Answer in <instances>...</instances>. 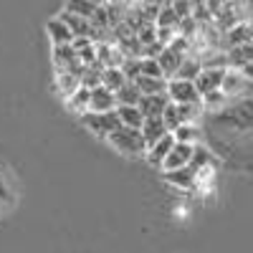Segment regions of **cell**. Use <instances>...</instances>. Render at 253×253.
Here are the masks:
<instances>
[{
  "label": "cell",
  "mask_w": 253,
  "mask_h": 253,
  "mask_svg": "<svg viewBox=\"0 0 253 253\" xmlns=\"http://www.w3.org/2000/svg\"><path fill=\"white\" fill-rule=\"evenodd\" d=\"M109 142L114 150L129 155V157H139V155H147V142L142 137V129H132V126H119L114 134H109Z\"/></svg>",
  "instance_id": "cell-1"
},
{
  "label": "cell",
  "mask_w": 253,
  "mask_h": 253,
  "mask_svg": "<svg viewBox=\"0 0 253 253\" xmlns=\"http://www.w3.org/2000/svg\"><path fill=\"white\" fill-rule=\"evenodd\" d=\"M81 122L86 124V129H91L99 137H107V139H109V134H114L119 126H122V119H119L117 109L114 112H107V114H91V112H86V114L81 117Z\"/></svg>",
  "instance_id": "cell-2"
},
{
  "label": "cell",
  "mask_w": 253,
  "mask_h": 253,
  "mask_svg": "<svg viewBox=\"0 0 253 253\" xmlns=\"http://www.w3.org/2000/svg\"><path fill=\"white\" fill-rule=\"evenodd\" d=\"M167 96L172 104H203V96L198 94V86L193 81H167Z\"/></svg>",
  "instance_id": "cell-3"
},
{
  "label": "cell",
  "mask_w": 253,
  "mask_h": 253,
  "mask_svg": "<svg viewBox=\"0 0 253 253\" xmlns=\"http://www.w3.org/2000/svg\"><path fill=\"white\" fill-rule=\"evenodd\" d=\"M225 71L228 69H203L200 76L195 79V86H198V94L205 99L210 94H215L223 89V81H225Z\"/></svg>",
  "instance_id": "cell-4"
},
{
  "label": "cell",
  "mask_w": 253,
  "mask_h": 253,
  "mask_svg": "<svg viewBox=\"0 0 253 253\" xmlns=\"http://www.w3.org/2000/svg\"><path fill=\"white\" fill-rule=\"evenodd\" d=\"M193 152H195V144H180V142H175L170 157H167L165 165H162L165 172H177V170H182V167H187L190 160H193Z\"/></svg>",
  "instance_id": "cell-5"
},
{
  "label": "cell",
  "mask_w": 253,
  "mask_h": 253,
  "mask_svg": "<svg viewBox=\"0 0 253 253\" xmlns=\"http://www.w3.org/2000/svg\"><path fill=\"white\" fill-rule=\"evenodd\" d=\"M117 109V94L109 91L107 86H99L91 91V104H89V112L91 114H107Z\"/></svg>",
  "instance_id": "cell-6"
},
{
  "label": "cell",
  "mask_w": 253,
  "mask_h": 253,
  "mask_svg": "<svg viewBox=\"0 0 253 253\" xmlns=\"http://www.w3.org/2000/svg\"><path fill=\"white\" fill-rule=\"evenodd\" d=\"M58 18L69 26V31L74 33V41H76V38H91V41H94V26H91V20L81 18V15H74V13H69V10H61Z\"/></svg>",
  "instance_id": "cell-7"
},
{
  "label": "cell",
  "mask_w": 253,
  "mask_h": 253,
  "mask_svg": "<svg viewBox=\"0 0 253 253\" xmlns=\"http://www.w3.org/2000/svg\"><path fill=\"white\" fill-rule=\"evenodd\" d=\"M170 104V96L167 94H157V96H142L139 101V112L144 119H160Z\"/></svg>",
  "instance_id": "cell-8"
},
{
  "label": "cell",
  "mask_w": 253,
  "mask_h": 253,
  "mask_svg": "<svg viewBox=\"0 0 253 253\" xmlns=\"http://www.w3.org/2000/svg\"><path fill=\"white\" fill-rule=\"evenodd\" d=\"M46 33L53 41V48L56 46H71L74 43V33L69 31V26L63 23L61 18H51L48 20V23H46Z\"/></svg>",
  "instance_id": "cell-9"
},
{
  "label": "cell",
  "mask_w": 253,
  "mask_h": 253,
  "mask_svg": "<svg viewBox=\"0 0 253 253\" xmlns=\"http://www.w3.org/2000/svg\"><path fill=\"white\" fill-rule=\"evenodd\" d=\"M225 53H228V66H233L236 71H246L251 63H253V41H251V43L230 48Z\"/></svg>",
  "instance_id": "cell-10"
},
{
  "label": "cell",
  "mask_w": 253,
  "mask_h": 253,
  "mask_svg": "<svg viewBox=\"0 0 253 253\" xmlns=\"http://www.w3.org/2000/svg\"><path fill=\"white\" fill-rule=\"evenodd\" d=\"M172 147H175V137L172 134H165L157 144H152L150 150H147V160H150V165H165V160L170 157V152H172Z\"/></svg>",
  "instance_id": "cell-11"
},
{
  "label": "cell",
  "mask_w": 253,
  "mask_h": 253,
  "mask_svg": "<svg viewBox=\"0 0 253 253\" xmlns=\"http://www.w3.org/2000/svg\"><path fill=\"white\" fill-rule=\"evenodd\" d=\"M253 41V23H238L236 28L225 31V48H236L243 43H251Z\"/></svg>",
  "instance_id": "cell-12"
},
{
  "label": "cell",
  "mask_w": 253,
  "mask_h": 253,
  "mask_svg": "<svg viewBox=\"0 0 253 253\" xmlns=\"http://www.w3.org/2000/svg\"><path fill=\"white\" fill-rule=\"evenodd\" d=\"M165 134H170V132H167L162 117H160V119H144V124H142V137H144V142H147V150H150L152 144H157Z\"/></svg>",
  "instance_id": "cell-13"
},
{
  "label": "cell",
  "mask_w": 253,
  "mask_h": 253,
  "mask_svg": "<svg viewBox=\"0 0 253 253\" xmlns=\"http://www.w3.org/2000/svg\"><path fill=\"white\" fill-rule=\"evenodd\" d=\"M139 101H142V91L137 89L134 81H126L117 91V107H139Z\"/></svg>",
  "instance_id": "cell-14"
},
{
  "label": "cell",
  "mask_w": 253,
  "mask_h": 253,
  "mask_svg": "<svg viewBox=\"0 0 253 253\" xmlns=\"http://www.w3.org/2000/svg\"><path fill=\"white\" fill-rule=\"evenodd\" d=\"M137 89L142 91V96H157V94H167V79H150V76H139Z\"/></svg>",
  "instance_id": "cell-15"
},
{
  "label": "cell",
  "mask_w": 253,
  "mask_h": 253,
  "mask_svg": "<svg viewBox=\"0 0 253 253\" xmlns=\"http://www.w3.org/2000/svg\"><path fill=\"white\" fill-rule=\"evenodd\" d=\"M56 84H58V91L66 99H71L81 89V79H76L74 74H66V71H56Z\"/></svg>",
  "instance_id": "cell-16"
},
{
  "label": "cell",
  "mask_w": 253,
  "mask_h": 253,
  "mask_svg": "<svg viewBox=\"0 0 253 253\" xmlns=\"http://www.w3.org/2000/svg\"><path fill=\"white\" fill-rule=\"evenodd\" d=\"M200 71H203V66H200V58L187 56V58L182 61V66L177 69L175 79H177V81H193V84H195V79L200 76Z\"/></svg>",
  "instance_id": "cell-17"
},
{
  "label": "cell",
  "mask_w": 253,
  "mask_h": 253,
  "mask_svg": "<svg viewBox=\"0 0 253 253\" xmlns=\"http://www.w3.org/2000/svg\"><path fill=\"white\" fill-rule=\"evenodd\" d=\"M117 114H119V119H122L124 126H132V129H142L144 117H142L139 107H117Z\"/></svg>",
  "instance_id": "cell-18"
},
{
  "label": "cell",
  "mask_w": 253,
  "mask_h": 253,
  "mask_svg": "<svg viewBox=\"0 0 253 253\" xmlns=\"http://www.w3.org/2000/svg\"><path fill=\"white\" fill-rule=\"evenodd\" d=\"M124 84H126V76H124L122 69H104V74H101V86H107L109 91L117 94Z\"/></svg>",
  "instance_id": "cell-19"
},
{
  "label": "cell",
  "mask_w": 253,
  "mask_h": 253,
  "mask_svg": "<svg viewBox=\"0 0 253 253\" xmlns=\"http://www.w3.org/2000/svg\"><path fill=\"white\" fill-rule=\"evenodd\" d=\"M66 101H69V109H71V112H79V114L84 117V114L89 112V104H91V91L81 86V89H79V91H76L71 99H66Z\"/></svg>",
  "instance_id": "cell-20"
},
{
  "label": "cell",
  "mask_w": 253,
  "mask_h": 253,
  "mask_svg": "<svg viewBox=\"0 0 253 253\" xmlns=\"http://www.w3.org/2000/svg\"><path fill=\"white\" fill-rule=\"evenodd\" d=\"M243 84H246L243 71H236V69L230 71V69H228V71H225V81H223V89H220V91H223L225 96H228V94H238V91L243 89Z\"/></svg>",
  "instance_id": "cell-21"
},
{
  "label": "cell",
  "mask_w": 253,
  "mask_h": 253,
  "mask_svg": "<svg viewBox=\"0 0 253 253\" xmlns=\"http://www.w3.org/2000/svg\"><path fill=\"white\" fill-rule=\"evenodd\" d=\"M180 20H182V18L175 13L172 5H162V10H160V15H157V20H155V26H157V28H175V31H177Z\"/></svg>",
  "instance_id": "cell-22"
},
{
  "label": "cell",
  "mask_w": 253,
  "mask_h": 253,
  "mask_svg": "<svg viewBox=\"0 0 253 253\" xmlns=\"http://www.w3.org/2000/svg\"><path fill=\"white\" fill-rule=\"evenodd\" d=\"M172 137L180 144H195L200 139V129H198L195 124H182V126H177V129L172 132Z\"/></svg>",
  "instance_id": "cell-23"
},
{
  "label": "cell",
  "mask_w": 253,
  "mask_h": 253,
  "mask_svg": "<svg viewBox=\"0 0 253 253\" xmlns=\"http://www.w3.org/2000/svg\"><path fill=\"white\" fill-rule=\"evenodd\" d=\"M63 10H69V13H74V15H81V18L91 20V18H94V13L99 10V3H89V0H79V3H69Z\"/></svg>",
  "instance_id": "cell-24"
},
{
  "label": "cell",
  "mask_w": 253,
  "mask_h": 253,
  "mask_svg": "<svg viewBox=\"0 0 253 253\" xmlns=\"http://www.w3.org/2000/svg\"><path fill=\"white\" fill-rule=\"evenodd\" d=\"M162 122H165V126H167V132H175L177 126H182V117H180V109H177V104H167V109H165V114H162Z\"/></svg>",
  "instance_id": "cell-25"
},
{
  "label": "cell",
  "mask_w": 253,
  "mask_h": 253,
  "mask_svg": "<svg viewBox=\"0 0 253 253\" xmlns=\"http://www.w3.org/2000/svg\"><path fill=\"white\" fill-rule=\"evenodd\" d=\"M167 177H170L172 182H177V185H182V187H190L193 180H195V170L187 165V167H182V170H177V172H167Z\"/></svg>",
  "instance_id": "cell-26"
},
{
  "label": "cell",
  "mask_w": 253,
  "mask_h": 253,
  "mask_svg": "<svg viewBox=\"0 0 253 253\" xmlns=\"http://www.w3.org/2000/svg\"><path fill=\"white\" fill-rule=\"evenodd\" d=\"M142 76H150V79H165V71L160 66L157 58H142Z\"/></svg>",
  "instance_id": "cell-27"
},
{
  "label": "cell",
  "mask_w": 253,
  "mask_h": 253,
  "mask_svg": "<svg viewBox=\"0 0 253 253\" xmlns=\"http://www.w3.org/2000/svg\"><path fill=\"white\" fill-rule=\"evenodd\" d=\"M126 81H137L142 76V58H126L124 61V66H122Z\"/></svg>",
  "instance_id": "cell-28"
},
{
  "label": "cell",
  "mask_w": 253,
  "mask_h": 253,
  "mask_svg": "<svg viewBox=\"0 0 253 253\" xmlns=\"http://www.w3.org/2000/svg\"><path fill=\"white\" fill-rule=\"evenodd\" d=\"M208 152L203 150V147H195V152H193V160H190V167L193 170H198V167H203V165H208Z\"/></svg>",
  "instance_id": "cell-29"
},
{
  "label": "cell",
  "mask_w": 253,
  "mask_h": 253,
  "mask_svg": "<svg viewBox=\"0 0 253 253\" xmlns=\"http://www.w3.org/2000/svg\"><path fill=\"white\" fill-rule=\"evenodd\" d=\"M13 200V193H10V187L5 185V180L0 177V203H10Z\"/></svg>",
  "instance_id": "cell-30"
},
{
  "label": "cell",
  "mask_w": 253,
  "mask_h": 253,
  "mask_svg": "<svg viewBox=\"0 0 253 253\" xmlns=\"http://www.w3.org/2000/svg\"><path fill=\"white\" fill-rule=\"evenodd\" d=\"M243 76H246V79H253V63H251V66L243 71Z\"/></svg>",
  "instance_id": "cell-31"
}]
</instances>
